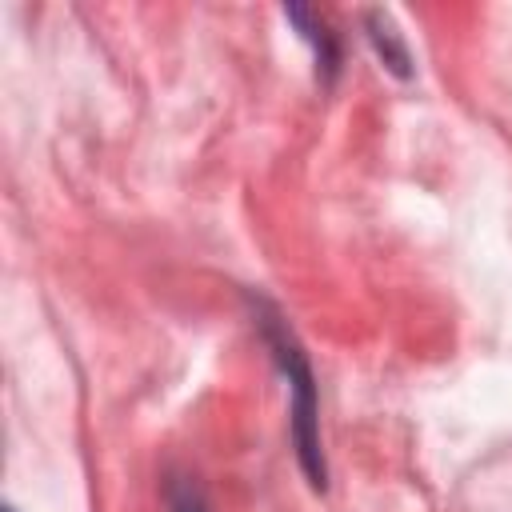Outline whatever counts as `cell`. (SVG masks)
<instances>
[{"label": "cell", "instance_id": "obj_1", "mask_svg": "<svg viewBox=\"0 0 512 512\" xmlns=\"http://www.w3.org/2000/svg\"><path fill=\"white\" fill-rule=\"evenodd\" d=\"M8 512H12V508H8Z\"/></svg>", "mask_w": 512, "mask_h": 512}]
</instances>
